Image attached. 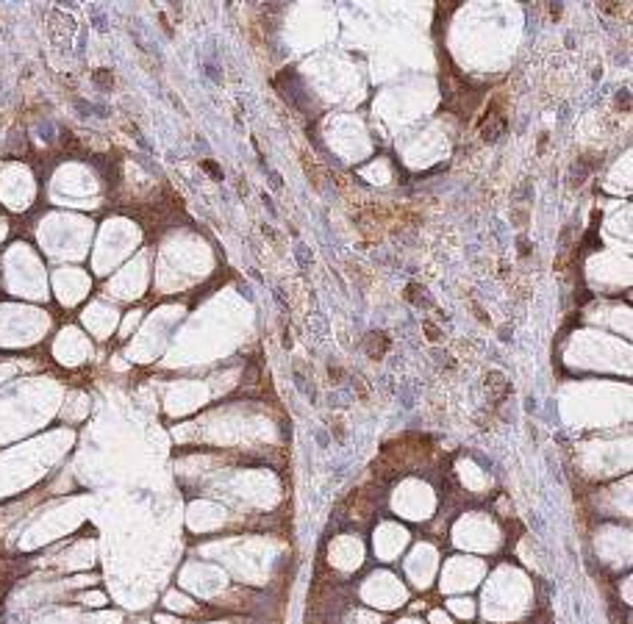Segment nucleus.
Instances as JSON below:
<instances>
[{
	"label": "nucleus",
	"instance_id": "obj_1",
	"mask_svg": "<svg viewBox=\"0 0 633 624\" xmlns=\"http://www.w3.org/2000/svg\"><path fill=\"white\" fill-rule=\"evenodd\" d=\"M295 258H297V264H300V269H311L314 256H311V250H308L303 241H297V244H295Z\"/></svg>",
	"mask_w": 633,
	"mask_h": 624
},
{
	"label": "nucleus",
	"instance_id": "obj_2",
	"mask_svg": "<svg viewBox=\"0 0 633 624\" xmlns=\"http://www.w3.org/2000/svg\"><path fill=\"white\" fill-rule=\"evenodd\" d=\"M270 186H272V189H275V192H278V189H281V186H283V181H281V175H278V172H275V169H270Z\"/></svg>",
	"mask_w": 633,
	"mask_h": 624
},
{
	"label": "nucleus",
	"instance_id": "obj_3",
	"mask_svg": "<svg viewBox=\"0 0 633 624\" xmlns=\"http://www.w3.org/2000/svg\"><path fill=\"white\" fill-rule=\"evenodd\" d=\"M430 621L433 624H450V616H445L442 610H436V613H430Z\"/></svg>",
	"mask_w": 633,
	"mask_h": 624
},
{
	"label": "nucleus",
	"instance_id": "obj_4",
	"mask_svg": "<svg viewBox=\"0 0 633 624\" xmlns=\"http://www.w3.org/2000/svg\"><path fill=\"white\" fill-rule=\"evenodd\" d=\"M453 608L458 610L461 616H472V608H470V605H461V600H458V602H453Z\"/></svg>",
	"mask_w": 633,
	"mask_h": 624
},
{
	"label": "nucleus",
	"instance_id": "obj_5",
	"mask_svg": "<svg viewBox=\"0 0 633 624\" xmlns=\"http://www.w3.org/2000/svg\"><path fill=\"white\" fill-rule=\"evenodd\" d=\"M84 600H86V605H103V596H98V594H92V596L86 594Z\"/></svg>",
	"mask_w": 633,
	"mask_h": 624
},
{
	"label": "nucleus",
	"instance_id": "obj_6",
	"mask_svg": "<svg viewBox=\"0 0 633 624\" xmlns=\"http://www.w3.org/2000/svg\"><path fill=\"white\" fill-rule=\"evenodd\" d=\"M403 624H414V621H403Z\"/></svg>",
	"mask_w": 633,
	"mask_h": 624
}]
</instances>
